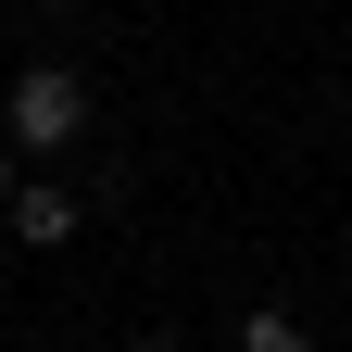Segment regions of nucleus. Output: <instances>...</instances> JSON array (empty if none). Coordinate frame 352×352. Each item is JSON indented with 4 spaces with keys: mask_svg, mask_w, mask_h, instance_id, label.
<instances>
[{
    "mask_svg": "<svg viewBox=\"0 0 352 352\" xmlns=\"http://www.w3.org/2000/svg\"><path fill=\"white\" fill-rule=\"evenodd\" d=\"M88 126V76L76 63H25L13 76V151H76Z\"/></svg>",
    "mask_w": 352,
    "mask_h": 352,
    "instance_id": "1",
    "label": "nucleus"
},
{
    "mask_svg": "<svg viewBox=\"0 0 352 352\" xmlns=\"http://www.w3.org/2000/svg\"><path fill=\"white\" fill-rule=\"evenodd\" d=\"M13 239H25V252L76 239V189H13Z\"/></svg>",
    "mask_w": 352,
    "mask_h": 352,
    "instance_id": "2",
    "label": "nucleus"
},
{
    "mask_svg": "<svg viewBox=\"0 0 352 352\" xmlns=\"http://www.w3.org/2000/svg\"><path fill=\"white\" fill-rule=\"evenodd\" d=\"M239 352H315V340H302V327L277 315V302H264V315H239Z\"/></svg>",
    "mask_w": 352,
    "mask_h": 352,
    "instance_id": "3",
    "label": "nucleus"
},
{
    "mask_svg": "<svg viewBox=\"0 0 352 352\" xmlns=\"http://www.w3.org/2000/svg\"><path fill=\"white\" fill-rule=\"evenodd\" d=\"M0 214H13V151H0Z\"/></svg>",
    "mask_w": 352,
    "mask_h": 352,
    "instance_id": "4",
    "label": "nucleus"
},
{
    "mask_svg": "<svg viewBox=\"0 0 352 352\" xmlns=\"http://www.w3.org/2000/svg\"><path fill=\"white\" fill-rule=\"evenodd\" d=\"M126 352H176V340H126Z\"/></svg>",
    "mask_w": 352,
    "mask_h": 352,
    "instance_id": "5",
    "label": "nucleus"
}]
</instances>
